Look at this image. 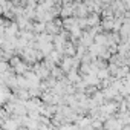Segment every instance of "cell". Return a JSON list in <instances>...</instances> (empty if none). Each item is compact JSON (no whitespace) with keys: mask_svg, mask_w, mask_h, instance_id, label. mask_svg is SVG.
Segmentation results:
<instances>
[{"mask_svg":"<svg viewBox=\"0 0 130 130\" xmlns=\"http://www.w3.org/2000/svg\"><path fill=\"white\" fill-rule=\"evenodd\" d=\"M101 28L106 29V31H112V28H113V19H104L103 23H101Z\"/></svg>","mask_w":130,"mask_h":130,"instance_id":"3","label":"cell"},{"mask_svg":"<svg viewBox=\"0 0 130 130\" xmlns=\"http://www.w3.org/2000/svg\"><path fill=\"white\" fill-rule=\"evenodd\" d=\"M72 58H64L63 60V63H61V68H63V71H66V72H69L71 71V68H72Z\"/></svg>","mask_w":130,"mask_h":130,"instance_id":"4","label":"cell"},{"mask_svg":"<svg viewBox=\"0 0 130 130\" xmlns=\"http://www.w3.org/2000/svg\"><path fill=\"white\" fill-rule=\"evenodd\" d=\"M61 25L64 26V29H66V31H71L74 26H77V17H68V19H64L61 22Z\"/></svg>","mask_w":130,"mask_h":130,"instance_id":"1","label":"cell"},{"mask_svg":"<svg viewBox=\"0 0 130 130\" xmlns=\"http://www.w3.org/2000/svg\"><path fill=\"white\" fill-rule=\"evenodd\" d=\"M86 20H87V26H96V25H100V17H98V14L90 12V14L86 17Z\"/></svg>","mask_w":130,"mask_h":130,"instance_id":"2","label":"cell"},{"mask_svg":"<svg viewBox=\"0 0 130 130\" xmlns=\"http://www.w3.org/2000/svg\"><path fill=\"white\" fill-rule=\"evenodd\" d=\"M5 2H6V0H0V6H2V5H5Z\"/></svg>","mask_w":130,"mask_h":130,"instance_id":"5","label":"cell"}]
</instances>
